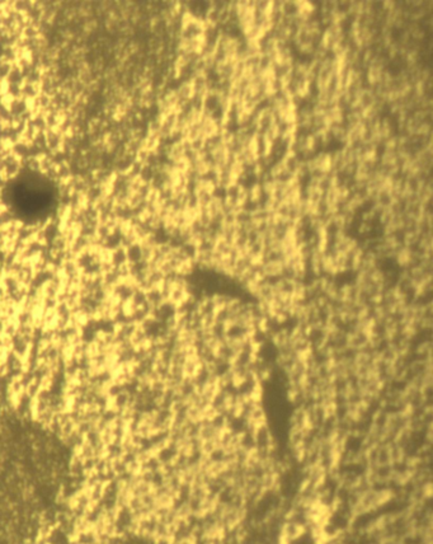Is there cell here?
Segmentation results:
<instances>
[{
  "label": "cell",
  "mask_w": 433,
  "mask_h": 544,
  "mask_svg": "<svg viewBox=\"0 0 433 544\" xmlns=\"http://www.w3.org/2000/svg\"><path fill=\"white\" fill-rule=\"evenodd\" d=\"M282 167L285 168L286 170L289 173H291L292 175H296L298 174L299 170H300V166H301V162L299 161V158L296 157L295 154H292V153H287V154L283 157L282 159Z\"/></svg>",
  "instance_id": "1"
},
{
  "label": "cell",
  "mask_w": 433,
  "mask_h": 544,
  "mask_svg": "<svg viewBox=\"0 0 433 544\" xmlns=\"http://www.w3.org/2000/svg\"><path fill=\"white\" fill-rule=\"evenodd\" d=\"M281 13H282L283 17H287V18L298 17V15H300V1H294V0L292 1L291 0L282 1Z\"/></svg>",
  "instance_id": "2"
}]
</instances>
